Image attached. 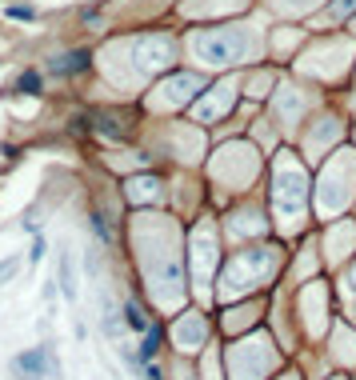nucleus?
Segmentation results:
<instances>
[{
    "mask_svg": "<svg viewBox=\"0 0 356 380\" xmlns=\"http://www.w3.org/2000/svg\"><path fill=\"white\" fill-rule=\"evenodd\" d=\"M61 293L64 300H76V272H73V257L61 252Z\"/></svg>",
    "mask_w": 356,
    "mask_h": 380,
    "instance_id": "obj_5",
    "label": "nucleus"
},
{
    "mask_svg": "<svg viewBox=\"0 0 356 380\" xmlns=\"http://www.w3.org/2000/svg\"><path fill=\"white\" fill-rule=\"evenodd\" d=\"M56 76H76V73H88V52H64L49 64Z\"/></svg>",
    "mask_w": 356,
    "mask_h": 380,
    "instance_id": "obj_4",
    "label": "nucleus"
},
{
    "mask_svg": "<svg viewBox=\"0 0 356 380\" xmlns=\"http://www.w3.org/2000/svg\"><path fill=\"white\" fill-rule=\"evenodd\" d=\"M40 257H44V240H40V236H37V240H32V264H37Z\"/></svg>",
    "mask_w": 356,
    "mask_h": 380,
    "instance_id": "obj_12",
    "label": "nucleus"
},
{
    "mask_svg": "<svg viewBox=\"0 0 356 380\" xmlns=\"http://www.w3.org/2000/svg\"><path fill=\"white\" fill-rule=\"evenodd\" d=\"M16 92H28V97H37V92H40V76H37V73H20V80H16Z\"/></svg>",
    "mask_w": 356,
    "mask_h": 380,
    "instance_id": "obj_8",
    "label": "nucleus"
},
{
    "mask_svg": "<svg viewBox=\"0 0 356 380\" xmlns=\"http://www.w3.org/2000/svg\"><path fill=\"white\" fill-rule=\"evenodd\" d=\"M356 8V0H336V8H332V16H348Z\"/></svg>",
    "mask_w": 356,
    "mask_h": 380,
    "instance_id": "obj_10",
    "label": "nucleus"
},
{
    "mask_svg": "<svg viewBox=\"0 0 356 380\" xmlns=\"http://www.w3.org/2000/svg\"><path fill=\"white\" fill-rule=\"evenodd\" d=\"M124 324H128V329H133V332H140V336H145V332L152 329V324H148V317H145V312H140V305H133V300L124 305Z\"/></svg>",
    "mask_w": 356,
    "mask_h": 380,
    "instance_id": "obj_7",
    "label": "nucleus"
},
{
    "mask_svg": "<svg viewBox=\"0 0 356 380\" xmlns=\"http://www.w3.org/2000/svg\"><path fill=\"white\" fill-rule=\"evenodd\" d=\"M13 272H16V260H4V264H0V281H8Z\"/></svg>",
    "mask_w": 356,
    "mask_h": 380,
    "instance_id": "obj_11",
    "label": "nucleus"
},
{
    "mask_svg": "<svg viewBox=\"0 0 356 380\" xmlns=\"http://www.w3.org/2000/svg\"><path fill=\"white\" fill-rule=\"evenodd\" d=\"M8 16H13V20H32V8H28V4H13V8H8Z\"/></svg>",
    "mask_w": 356,
    "mask_h": 380,
    "instance_id": "obj_9",
    "label": "nucleus"
},
{
    "mask_svg": "<svg viewBox=\"0 0 356 380\" xmlns=\"http://www.w3.org/2000/svg\"><path fill=\"white\" fill-rule=\"evenodd\" d=\"M248 49V37L240 28H216V32H204L197 37V52L212 64H236Z\"/></svg>",
    "mask_w": 356,
    "mask_h": 380,
    "instance_id": "obj_1",
    "label": "nucleus"
},
{
    "mask_svg": "<svg viewBox=\"0 0 356 380\" xmlns=\"http://www.w3.org/2000/svg\"><path fill=\"white\" fill-rule=\"evenodd\" d=\"M49 368H52V360H49L44 348H28L25 356H16V360H13V372L20 380H44V376H49Z\"/></svg>",
    "mask_w": 356,
    "mask_h": 380,
    "instance_id": "obj_2",
    "label": "nucleus"
},
{
    "mask_svg": "<svg viewBox=\"0 0 356 380\" xmlns=\"http://www.w3.org/2000/svg\"><path fill=\"white\" fill-rule=\"evenodd\" d=\"M156 353H160V329L156 324H152V329L145 332V344H140V364H152V360H156Z\"/></svg>",
    "mask_w": 356,
    "mask_h": 380,
    "instance_id": "obj_6",
    "label": "nucleus"
},
{
    "mask_svg": "<svg viewBox=\"0 0 356 380\" xmlns=\"http://www.w3.org/2000/svg\"><path fill=\"white\" fill-rule=\"evenodd\" d=\"M172 61V44L168 40H145V44H140V64H145V68H164V64Z\"/></svg>",
    "mask_w": 356,
    "mask_h": 380,
    "instance_id": "obj_3",
    "label": "nucleus"
}]
</instances>
